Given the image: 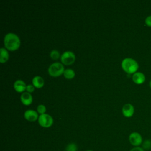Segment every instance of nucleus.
I'll list each match as a JSON object with an SVG mask.
<instances>
[{
	"instance_id": "nucleus-23",
	"label": "nucleus",
	"mask_w": 151,
	"mask_h": 151,
	"mask_svg": "<svg viewBox=\"0 0 151 151\" xmlns=\"http://www.w3.org/2000/svg\"><path fill=\"white\" fill-rule=\"evenodd\" d=\"M87 151H93V150H87Z\"/></svg>"
},
{
	"instance_id": "nucleus-11",
	"label": "nucleus",
	"mask_w": 151,
	"mask_h": 151,
	"mask_svg": "<svg viewBox=\"0 0 151 151\" xmlns=\"http://www.w3.org/2000/svg\"><path fill=\"white\" fill-rule=\"evenodd\" d=\"M145 76L141 72H136L132 76V80L136 84H142L145 81Z\"/></svg>"
},
{
	"instance_id": "nucleus-1",
	"label": "nucleus",
	"mask_w": 151,
	"mask_h": 151,
	"mask_svg": "<svg viewBox=\"0 0 151 151\" xmlns=\"http://www.w3.org/2000/svg\"><path fill=\"white\" fill-rule=\"evenodd\" d=\"M4 44L6 50L14 51L19 48L21 41L17 35L12 32H9L5 35L4 40Z\"/></svg>"
},
{
	"instance_id": "nucleus-3",
	"label": "nucleus",
	"mask_w": 151,
	"mask_h": 151,
	"mask_svg": "<svg viewBox=\"0 0 151 151\" xmlns=\"http://www.w3.org/2000/svg\"><path fill=\"white\" fill-rule=\"evenodd\" d=\"M64 67L63 65L60 63H54L48 67V72L50 76L54 77H58L61 74H63L64 72Z\"/></svg>"
},
{
	"instance_id": "nucleus-9",
	"label": "nucleus",
	"mask_w": 151,
	"mask_h": 151,
	"mask_svg": "<svg viewBox=\"0 0 151 151\" xmlns=\"http://www.w3.org/2000/svg\"><path fill=\"white\" fill-rule=\"evenodd\" d=\"M33 101L32 95L28 92H24L21 96V101L25 106H29Z\"/></svg>"
},
{
	"instance_id": "nucleus-2",
	"label": "nucleus",
	"mask_w": 151,
	"mask_h": 151,
	"mask_svg": "<svg viewBox=\"0 0 151 151\" xmlns=\"http://www.w3.org/2000/svg\"><path fill=\"white\" fill-rule=\"evenodd\" d=\"M122 69L128 74H134L139 69L137 62L132 58H126L122 61Z\"/></svg>"
},
{
	"instance_id": "nucleus-19",
	"label": "nucleus",
	"mask_w": 151,
	"mask_h": 151,
	"mask_svg": "<svg viewBox=\"0 0 151 151\" xmlns=\"http://www.w3.org/2000/svg\"><path fill=\"white\" fill-rule=\"evenodd\" d=\"M26 91L28 93H32L34 91V86L32 84H28L27 86Z\"/></svg>"
},
{
	"instance_id": "nucleus-21",
	"label": "nucleus",
	"mask_w": 151,
	"mask_h": 151,
	"mask_svg": "<svg viewBox=\"0 0 151 151\" xmlns=\"http://www.w3.org/2000/svg\"><path fill=\"white\" fill-rule=\"evenodd\" d=\"M130 151H145V150L142 147L139 146V147H134L132 148Z\"/></svg>"
},
{
	"instance_id": "nucleus-7",
	"label": "nucleus",
	"mask_w": 151,
	"mask_h": 151,
	"mask_svg": "<svg viewBox=\"0 0 151 151\" xmlns=\"http://www.w3.org/2000/svg\"><path fill=\"white\" fill-rule=\"evenodd\" d=\"M134 113V108L133 106L130 103L125 104L122 107V113L126 117H131Z\"/></svg>"
},
{
	"instance_id": "nucleus-18",
	"label": "nucleus",
	"mask_w": 151,
	"mask_h": 151,
	"mask_svg": "<svg viewBox=\"0 0 151 151\" xmlns=\"http://www.w3.org/2000/svg\"><path fill=\"white\" fill-rule=\"evenodd\" d=\"M37 112L39 114H45V113L46 112V107L43 104H40L37 106Z\"/></svg>"
},
{
	"instance_id": "nucleus-14",
	"label": "nucleus",
	"mask_w": 151,
	"mask_h": 151,
	"mask_svg": "<svg viewBox=\"0 0 151 151\" xmlns=\"http://www.w3.org/2000/svg\"><path fill=\"white\" fill-rule=\"evenodd\" d=\"M63 75H64V77L66 79L71 80V79H73L75 77L76 74L73 70H72L71 68H68V69H66L64 70Z\"/></svg>"
},
{
	"instance_id": "nucleus-13",
	"label": "nucleus",
	"mask_w": 151,
	"mask_h": 151,
	"mask_svg": "<svg viewBox=\"0 0 151 151\" xmlns=\"http://www.w3.org/2000/svg\"><path fill=\"white\" fill-rule=\"evenodd\" d=\"M0 52V63L2 64L5 63L9 60V53L7 50L3 47L1 48Z\"/></svg>"
},
{
	"instance_id": "nucleus-12",
	"label": "nucleus",
	"mask_w": 151,
	"mask_h": 151,
	"mask_svg": "<svg viewBox=\"0 0 151 151\" xmlns=\"http://www.w3.org/2000/svg\"><path fill=\"white\" fill-rule=\"evenodd\" d=\"M32 85L34 86V87H36L37 88H40L44 86V80L42 78V77L37 76H35L32 78Z\"/></svg>"
},
{
	"instance_id": "nucleus-8",
	"label": "nucleus",
	"mask_w": 151,
	"mask_h": 151,
	"mask_svg": "<svg viewBox=\"0 0 151 151\" xmlns=\"http://www.w3.org/2000/svg\"><path fill=\"white\" fill-rule=\"evenodd\" d=\"M25 119L29 122H35L38 119V112L32 110H28L24 113Z\"/></svg>"
},
{
	"instance_id": "nucleus-15",
	"label": "nucleus",
	"mask_w": 151,
	"mask_h": 151,
	"mask_svg": "<svg viewBox=\"0 0 151 151\" xmlns=\"http://www.w3.org/2000/svg\"><path fill=\"white\" fill-rule=\"evenodd\" d=\"M50 58L54 60H58L60 57V52H58V51L57 50H52L51 52H50Z\"/></svg>"
},
{
	"instance_id": "nucleus-4",
	"label": "nucleus",
	"mask_w": 151,
	"mask_h": 151,
	"mask_svg": "<svg viewBox=\"0 0 151 151\" xmlns=\"http://www.w3.org/2000/svg\"><path fill=\"white\" fill-rule=\"evenodd\" d=\"M60 60L63 64L70 65L75 62L76 55L72 51H67L63 53L60 57Z\"/></svg>"
},
{
	"instance_id": "nucleus-20",
	"label": "nucleus",
	"mask_w": 151,
	"mask_h": 151,
	"mask_svg": "<svg viewBox=\"0 0 151 151\" xmlns=\"http://www.w3.org/2000/svg\"><path fill=\"white\" fill-rule=\"evenodd\" d=\"M145 24L148 27H151V15H149L146 17L145 19Z\"/></svg>"
},
{
	"instance_id": "nucleus-22",
	"label": "nucleus",
	"mask_w": 151,
	"mask_h": 151,
	"mask_svg": "<svg viewBox=\"0 0 151 151\" xmlns=\"http://www.w3.org/2000/svg\"><path fill=\"white\" fill-rule=\"evenodd\" d=\"M149 87H150V88H151V79H150V81H149Z\"/></svg>"
},
{
	"instance_id": "nucleus-6",
	"label": "nucleus",
	"mask_w": 151,
	"mask_h": 151,
	"mask_svg": "<svg viewBox=\"0 0 151 151\" xmlns=\"http://www.w3.org/2000/svg\"><path fill=\"white\" fill-rule=\"evenodd\" d=\"M129 140L130 144L134 147H139L142 145L143 139L140 133L138 132H133L130 134Z\"/></svg>"
},
{
	"instance_id": "nucleus-16",
	"label": "nucleus",
	"mask_w": 151,
	"mask_h": 151,
	"mask_svg": "<svg viewBox=\"0 0 151 151\" xmlns=\"http://www.w3.org/2000/svg\"><path fill=\"white\" fill-rule=\"evenodd\" d=\"M142 148L145 150H149L151 149V140L147 139L142 143Z\"/></svg>"
},
{
	"instance_id": "nucleus-10",
	"label": "nucleus",
	"mask_w": 151,
	"mask_h": 151,
	"mask_svg": "<svg viewBox=\"0 0 151 151\" xmlns=\"http://www.w3.org/2000/svg\"><path fill=\"white\" fill-rule=\"evenodd\" d=\"M14 88L18 93H24V91L26 90L27 85L22 80H17L14 82Z\"/></svg>"
},
{
	"instance_id": "nucleus-17",
	"label": "nucleus",
	"mask_w": 151,
	"mask_h": 151,
	"mask_svg": "<svg viewBox=\"0 0 151 151\" xmlns=\"http://www.w3.org/2000/svg\"><path fill=\"white\" fill-rule=\"evenodd\" d=\"M77 146L74 143H69L65 148V151H77Z\"/></svg>"
},
{
	"instance_id": "nucleus-5",
	"label": "nucleus",
	"mask_w": 151,
	"mask_h": 151,
	"mask_svg": "<svg viewBox=\"0 0 151 151\" xmlns=\"http://www.w3.org/2000/svg\"><path fill=\"white\" fill-rule=\"evenodd\" d=\"M39 124L44 128H48L51 127L53 124V119L52 117L48 114H40L38 119Z\"/></svg>"
}]
</instances>
